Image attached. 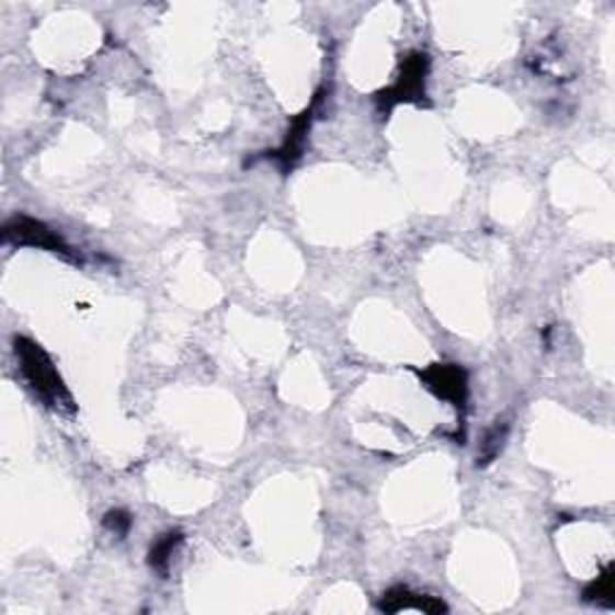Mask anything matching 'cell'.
I'll use <instances>...</instances> for the list:
<instances>
[{
	"mask_svg": "<svg viewBox=\"0 0 615 615\" xmlns=\"http://www.w3.org/2000/svg\"><path fill=\"white\" fill-rule=\"evenodd\" d=\"M183 544V534L181 532H169L164 536H159L152 550H149V556H147V562H149V568L157 570L159 574H167L169 572V562L175 554V548H179Z\"/></svg>",
	"mask_w": 615,
	"mask_h": 615,
	"instance_id": "cell-7",
	"label": "cell"
},
{
	"mask_svg": "<svg viewBox=\"0 0 615 615\" xmlns=\"http://www.w3.org/2000/svg\"><path fill=\"white\" fill-rule=\"evenodd\" d=\"M584 601L586 604L596 606H613V565H606V570L601 572L594 582H589L584 589Z\"/></svg>",
	"mask_w": 615,
	"mask_h": 615,
	"instance_id": "cell-8",
	"label": "cell"
},
{
	"mask_svg": "<svg viewBox=\"0 0 615 615\" xmlns=\"http://www.w3.org/2000/svg\"><path fill=\"white\" fill-rule=\"evenodd\" d=\"M12 346H15L22 378L27 380L30 390L39 397L48 409H54L58 413H68V417L78 413V405H75L68 385L62 383L54 358L30 337L18 334L12 339Z\"/></svg>",
	"mask_w": 615,
	"mask_h": 615,
	"instance_id": "cell-1",
	"label": "cell"
},
{
	"mask_svg": "<svg viewBox=\"0 0 615 615\" xmlns=\"http://www.w3.org/2000/svg\"><path fill=\"white\" fill-rule=\"evenodd\" d=\"M322 99H324V90H320L316 96H312L310 106L300 111L298 116L292 121V128H288L282 147L274 149V152L262 155L265 159H272L274 164H277L284 173L292 171V169L298 164V159L304 157V149H306V145H308L310 125H312V118H316L318 106L322 104Z\"/></svg>",
	"mask_w": 615,
	"mask_h": 615,
	"instance_id": "cell-5",
	"label": "cell"
},
{
	"mask_svg": "<svg viewBox=\"0 0 615 615\" xmlns=\"http://www.w3.org/2000/svg\"><path fill=\"white\" fill-rule=\"evenodd\" d=\"M104 526L106 529H111L116 536H128L130 532V526H133V517H130V512L128 510H111L106 517H104Z\"/></svg>",
	"mask_w": 615,
	"mask_h": 615,
	"instance_id": "cell-10",
	"label": "cell"
},
{
	"mask_svg": "<svg viewBox=\"0 0 615 615\" xmlns=\"http://www.w3.org/2000/svg\"><path fill=\"white\" fill-rule=\"evenodd\" d=\"M505 437H508V425L503 423H496L491 431L486 433V443L481 445V455H479V467H486V464H491L498 455L500 449L505 445Z\"/></svg>",
	"mask_w": 615,
	"mask_h": 615,
	"instance_id": "cell-9",
	"label": "cell"
},
{
	"mask_svg": "<svg viewBox=\"0 0 615 615\" xmlns=\"http://www.w3.org/2000/svg\"><path fill=\"white\" fill-rule=\"evenodd\" d=\"M378 608L383 613H401V611H419L425 615H441L447 613V604L443 599L413 592L409 586H392L380 596Z\"/></svg>",
	"mask_w": 615,
	"mask_h": 615,
	"instance_id": "cell-6",
	"label": "cell"
},
{
	"mask_svg": "<svg viewBox=\"0 0 615 615\" xmlns=\"http://www.w3.org/2000/svg\"><path fill=\"white\" fill-rule=\"evenodd\" d=\"M3 238L12 246H27V248H39L46 253H54L62 260L72 262V265H82V258L78 250L62 241V236L54 231L52 226L27 217V215H15L5 221L3 226Z\"/></svg>",
	"mask_w": 615,
	"mask_h": 615,
	"instance_id": "cell-3",
	"label": "cell"
},
{
	"mask_svg": "<svg viewBox=\"0 0 615 615\" xmlns=\"http://www.w3.org/2000/svg\"><path fill=\"white\" fill-rule=\"evenodd\" d=\"M429 75H431V56L425 52H409L399 58L397 78L390 87L375 92V104L380 113H390L401 104L429 106Z\"/></svg>",
	"mask_w": 615,
	"mask_h": 615,
	"instance_id": "cell-2",
	"label": "cell"
},
{
	"mask_svg": "<svg viewBox=\"0 0 615 615\" xmlns=\"http://www.w3.org/2000/svg\"><path fill=\"white\" fill-rule=\"evenodd\" d=\"M419 375L423 387L433 392L437 399L457 407L459 411L467 409L469 401V373L459 363H431L425 368H413Z\"/></svg>",
	"mask_w": 615,
	"mask_h": 615,
	"instance_id": "cell-4",
	"label": "cell"
}]
</instances>
